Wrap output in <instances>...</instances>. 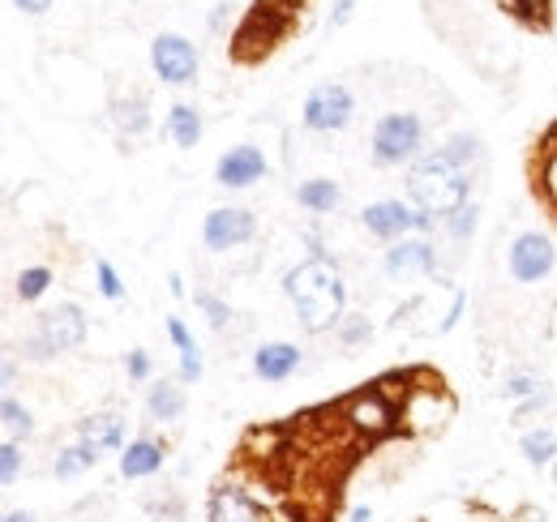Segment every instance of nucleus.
<instances>
[{
    "label": "nucleus",
    "mask_w": 557,
    "mask_h": 522,
    "mask_svg": "<svg viewBox=\"0 0 557 522\" xmlns=\"http://www.w3.org/2000/svg\"><path fill=\"white\" fill-rule=\"evenodd\" d=\"M283 291L292 296L296 313H300V326L305 330H326L344 318V278L339 270L326 258H309L300 261L296 270L283 274Z\"/></svg>",
    "instance_id": "f257e3e1"
},
{
    "label": "nucleus",
    "mask_w": 557,
    "mask_h": 522,
    "mask_svg": "<svg viewBox=\"0 0 557 522\" xmlns=\"http://www.w3.org/2000/svg\"><path fill=\"white\" fill-rule=\"evenodd\" d=\"M468 167L450 154V150H433L417 159V167L408 172V197L417 201V210L433 214H455L468 201Z\"/></svg>",
    "instance_id": "f03ea898"
},
{
    "label": "nucleus",
    "mask_w": 557,
    "mask_h": 522,
    "mask_svg": "<svg viewBox=\"0 0 557 522\" xmlns=\"http://www.w3.org/2000/svg\"><path fill=\"white\" fill-rule=\"evenodd\" d=\"M296 22V4L292 0H253V9L245 13V22L232 35V57L240 65H258L275 52L287 35V26Z\"/></svg>",
    "instance_id": "7ed1b4c3"
},
{
    "label": "nucleus",
    "mask_w": 557,
    "mask_h": 522,
    "mask_svg": "<svg viewBox=\"0 0 557 522\" xmlns=\"http://www.w3.org/2000/svg\"><path fill=\"white\" fill-rule=\"evenodd\" d=\"M86 338V318L77 304H57L48 313H39V326L26 338V356L30 360H48V356H61V351H73L82 347Z\"/></svg>",
    "instance_id": "20e7f679"
},
{
    "label": "nucleus",
    "mask_w": 557,
    "mask_h": 522,
    "mask_svg": "<svg viewBox=\"0 0 557 522\" xmlns=\"http://www.w3.org/2000/svg\"><path fill=\"white\" fill-rule=\"evenodd\" d=\"M420 116L412 112H391V116H382L377 121V129H373V159L382 163V167H395V163H404V159H412L420 150Z\"/></svg>",
    "instance_id": "39448f33"
},
{
    "label": "nucleus",
    "mask_w": 557,
    "mask_h": 522,
    "mask_svg": "<svg viewBox=\"0 0 557 522\" xmlns=\"http://www.w3.org/2000/svg\"><path fill=\"white\" fill-rule=\"evenodd\" d=\"M351 112H356V103H351L348 86H339V82H322V86L309 90V99H305V108H300V121H305L313 133H335L348 125Z\"/></svg>",
    "instance_id": "423d86ee"
},
{
    "label": "nucleus",
    "mask_w": 557,
    "mask_h": 522,
    "mask_svg": "<svg viewBox=\"0 0 557 522\" xmlns=\"http://www.w3.org/2000/svg\"><path fill=\"white\" fill-rule=\"evenodd\" d=\"M150 65L168 86H185V82L198 77V52L185 35H159L150 44Z\"/></svg>",
    "instance_id": "0eeeda50"
},
{
    "label": "nucleus",
    "mask_w": 557,
    "mask_h": 522,
    "mask_svg": "<svg viewBox=\"0 0 557 522\" xmlns=\"http://www.w3.org/2000/svg\"><path fill=\"white\" fill-rule=\"evenodd\" d=\"M253 232H258V223H253V214H249V210H240V206L210 210L207 223H202V240H207V249H214V253L240 249L245 240H253Z\"/></svg>",
    "instance_id": "6e6552de"
},
{
    "label": "nucleus",
    "mask_w": 557,
    "mask_h": 522,
    "mask_svg": "<svg viewBox=\"0 0 557 522\" xmlns=\"http://www.w3.org/2000/svg\"><path fill=\"white\" fill-rule=\"evenodd\" d=\"M360 223L382 240H404V232H424L429 227V214L404 206V201H373V206H364Z\"/></svg>",
    "instance_id": "1a4fd4ad"
},
{
    "label": "nucleus",
    "mask_w": 557,
    "mask_h": 522,
    "mask_svg": "<svg viewBox=\"0 0 557 522\" xmlns=\"http://www.w3.org/2000/svg\"><path fill=\"white\" fill-rule=\"evenodd\" d=\"M554 240L541 236V232H523L515 245H510V274L519 283H541L549 270H554Z\"/></svg>",
    "instance_id": "9d476101"
},
{
    "label": "nucleus",
    "mask_w": 557,
    "mask_h": 522,
    "mask_svg": "<svg viewBox=\"0 0 557 522\" xmlns=\"http://www.w3.org/2000/svg\"><path fill=\"white\" fill-rule=\"evenodd\" d=\"M344 420L356 433H364V442H377V437H386L395 428V407L377 390H364L344 407Z\"/></svg>",
    "instance_id": "9b49d317"
},
{
    "label": "nucleus",
    "mask_w": 557,
    "mask_h": 522,
    "mask_svg": "<svg viewBox=\"0 0 557 522\" xmlns=\"http://www.w3.org/2000/svg\"><path fill=\"white\" fill-rule=\"evenodd\" d=\"M262 176H267V159H262L258 146H232V150L214 163V181L227 185V189H245V185H253V181H262Z\"/></svg>",
    "instance_id": "f8f14e48"
},
{
    "label": "nucleus",
    "mask_w": 557,
    "mask_h": 522,
    "mask_svg": "<svg viewBox=\"0 0 557 522\" xmlns=\"http://www.w3.org/2000/svg\"><path fill=\"white\" fill-rule=\"evenodd\" d=\"M296 364H300V347H292V343H262L253 351V373L262 382H287L296 373Z\"/></svg>",
    "instance_id": "ddd939ff"
},
{
    "label": "nucleus",
    "mask_w": 557,
    "mask_h": 522,
    "mask_svg": "<svg viewBox=\"0 0 557 522\" xmlns=\"http://www.w3.org/2000/svg\"><path fill=\"white\" fill-rule=\"evenodd\" d=\"M433 245H424V240H399L395 249H386V274H395V278H404V274H433Z\"/></svg>",
    "instance_id": "4468645a"
},
{
    "label": "nucleus",
    "mask_w": 557,
    "mask_h": 522,
    "mask_svg": "<svg viewBox=\"0 0 557 522\" xmlns=\"http://www.w3.org/2000/svg\"><path fill=\"white\" fill-rule=\"evenodd\" d=\"M163 458H168V446H163V442L138 437V442H129L125 455H121V475H125V480H146V475H154V471L163 467Z\"/></svg>",
    "instance_id": "2eb2a0df"
},
{
    "label": "nucleus",
    "mask_w": 557,
    "mask_h": 522,
    "mask_svg": "<svg viewBox=\"0 0 557 522\" xmlns=\"http://www.w3.org/2000/svg\"><path fill=\"white\" fill-rule=\"evenodd\" d=\"M210 522H258V506L240 488H214L210 497Z\"/></svg>",
    "instance_id": "dca6fc26"
},
{
    "label": "nucleus",
    "mask_w": 557,
    "mask_h": 522,
    "mask_svg": "<svg viewBox=\"0 0 557 522\" xmlns=\"http://www.w3.org/2000/svg\"><path fill=\"white\" fill-rule=\"evenodd\" d=\"M77 433H82V442H86V446H95L99 455H103V450H121V446H125V428H121V420H116V415H86V420L77 424Z\"/></svg>",
    "instance_id": "f3484780"
},
{
    "label": "nucleus",
    "mask_w": 557,
    "mask_h": 522,
    "mask_svg": "<svg viewBox=\"0 0 557 522\" xmlns=\"http://www.w3.org/2000/svg\"><path fill=\"white\" fill-rule=\"evenodd\" d=\"M168 133H172V141H176L181 150H194L198 137H202V112H198L194 103H176V108L168 112Z\"/></svg>",
    "instance_id": "a211bd4d"
},
{
    "label": "nucleus",
    "mask_w": 557,
    "mask_h": 522,
    "mask_svg": "<svg viewBox=\"0 0 557 522\" xmlns=\"http://www.w3.org/2000/svg\"><path fill=\"white\" fill-rule=\"evenodd\" d=\"M146 411H150L154 420H181V411H185V394H181V386H172V382L150 386V394H146Z\"/></svg>",
    "instance_id": "6ab92c4d"
},
{
    "label": "nucleus",
    "mask_w": 557,
    "mask_h": 522,
    "mask_svg": "<svg viewBox=\"0 0 557 522\" xmlns=\"http://www.w3.org/2000/svg\"><path fill=\"white\" fill-rule=\"evenodd\" d=\"M296 201H300L305 210L331 214V210L339 206V185H335V181H305V185L296 189Z\"/></svg>",
    "instance_id": "aec40b11"
},
{
    "label": "nucleus",
    "mask_w": 557,
    "mask_h": 522,
    "mask_svg": "<svg viewBox=\"0 0 557 522\" xmlns=\"http://www.w3.org/2000/svg\"><path fill=\"white\" fill-rule=\"evenodd\" d=\"M95 462H99V450L86 446V442H77V446H70V450L57 455V475H61V480H77V475L90 471Z\"/></svg>",
    "instance_id": "412c9836"
},
{
    "label": "nucleus",
    "mask_w": 557,
    "mask_h": 522,
    "mask_svg": "<svg viewBox=\"0 0 557 522\" xmlns=\"http://www.w3.org/2000/svg\"><path fill=\"white\" fill-rule=\"evenodd\" d=\"M523 458L532 462V467H549L557 458V437L549 428H532V433H523Z\"/></svg>",
    "instance_id": "4be33fe9"
},
{
    "label": "nucleus",
    "mask_w": 557,
    "mask_h": 522,
    "mask_svg": "<svg viewBox=\"0 0 557 522\" xmlns=\"http://www.w3.org/2000/svg\"><path fill=\"white\" fill-rule=\"evenodd\" d=\"M48 283H52V270L48 265H30V270L17 274V296L22 300H39L48 291Z\"/></svg>",
    "instance_id": "5701e85b"
},
{
    "label": "nucleus",
    "mask_w": 557,
    "mask_h": 522,
    "mask_svg": "<svg viewBox=\"0 0 557 522\" xmlns=\"http://www.w3.org/2000/svg\"><path fill=\"white\" fill-rule=\"evenodd\" d=\"M116 125L125 133H141L150 125V116H146V103L141 99H125V103H116Z\"/></svg>",
    "instance_id": "b1692460"
},
{
    "label": "nucleus",
    "mask_w": 557,
    "mask_h": 522,
    "mask_svg": "<svg viewBox=\"0 0 557 522\" xmlns=\"http://www.w3.org/2000/svg\"><path fill=\"white\" fill-rule=\"evenodd\" d=\"M0 415H4V428H9V433H22V437L30 433V411H26V407H17L13 398H4V402H0Z\"/></svg>",
    "instance_id": "393cba45"
},
{
    "label": "nucleus",
    "mask_w": 557,
    "mask_h": 522,
    "mask_svg": "<svg viewBox=\"0 0 557 522\" xmlns=\"http://www.w3.org/2000/svg\"><path fill=\"white\" fill-rule=\"evenodd\" d=\"M17 471H22V446H17V442H4V446H0V480L13 484Z\"/></svg>",
    "instance_id": "a878e982"
},
{
    "label": "nucleus",
    "mask_w": 557,
    "mask_h": 522,
    "mask_svg": "<svg viewBox=\"0 0 557 522\" xmlns=\"http://www.w3.org/2000/svg\"><path fill=\"white\" fill-rule=\"evenodd\" d=\"M95 278H99V291L108 296V300H121V278H116V270H112V261H95Z\"/></svg>",
    "instance_id": "bb28decb"
},
{
    "label": "nucleus",
    "mask_w": 557,
    "mask_h": 522,
    "mask_svg": "<svg viewBox=\"0 0 557 522\" xmlns=\"http://www.w3.org/2000/svg\"><path fill=\"white\" fill-rule=\"evenodd\" d=\"M194 300H198V309H202V313L210 318V326H223V322L232 318V309H227V304H223L219 296H207V291H198Z\"/></svg>",
    "instance_id": "cd10ccee"
},
{
    "label": "nucleus",
    "mask_w": 557,
    "mask_h": 522,
    "mask_svg": "<svg viewBox=\"0 0 557 522\" xmlns=\"http://www.w3.org/2000/svg\"><path fill=\"white\" fill-rule=\"evenodd\" d=\"M476 214H481L476 206H463V210H455V214H450V232H455L459 240H463V236H472V232H476Z\"/></svg>",
    "instance_id": "c85d7f7f"
},
{
    "label": "nucleus",
    "mask_w": 557,
    "mask_h": 522,
    "mask_svg": "<svg viewBox=\"0 0 557 522\" xmlns=\"http://www.w3.org/2000/svg\"><path fill=\"white\" fill-rule=\"evenodd\" d=\"M536 386H541V382H536V377H528V373H519V377H510V382H506V386H502V394H506V398H536Z\"/></svg>",
    "instance_id": "c756f323"
},
{
    "label": "nucleus",
    "mask_w": 557,
    "mask_h": 522,
    "mask_svg": "<svg viewBox=\"0 0 557 522\" xmlns=\"http://www.w3.org/2000/svg\"><path fill=\"white\" fill-rule=\"evenodd\" d=\"M198 377H202V351L189 347V351H181V382H198Z\"/></svg>",
    "instance_id": "7c9ffc66"
},
{
    "label": "nucleus",
    "mask_w": 557,
    "mask_h": 522,
    "mask_svg": "<svg viewBox=\"0 0 557 522\" xmlns=\"http://www.w3.org/2000/svg\"><path fill=\"white\" fill-rule=\"evenodd\" d=\"M168 338H172V343H176L181 351H189V347H198V343H194V334L185 330V322H181V318H168Z\"/></svg>",
    "instance_id": "2f4dec72"
},
{
    "label": "nucleus",
    "mask_w": 557,
    "mask_h": 522,
    "mask_svg": "<svg viewBox=\"0 0 557 522\" xmlns=\"http://www.w3.org/2000/svg\"><path fill=\"white\" fill-rule=\"evenodd\" d=\"M446 150H450L459 163H463V159H476V137H455Z\"/></svg>",
    "instance_id": "473e14b6"
},
{
    "label": "nucleus",
    "mask_w": 557,
    "mask_h": 522,
    "mask_svg": "<svg viewBox=\"0 0 557 522\" xmlns=\"http://www.w3.org/2000/svg\"><path fill=\"white\" fill-rule=\"evenodd\" d=\"M146 373H150V356L138 347V351H129V377H134V382H141Z\"/></svg>",
    "instance_id": "72a5a7b5"
},
{
    "label": "nucleus",
    "mask_w": 557,
    "mask_h": 522,
    "mask_svg": "<svg viewBox=\"0 0 557 522\" xmlns=\"http://www.w3.org/2000/svg\"><path fill=\"white\" fill-rule=\"evenodd\" d=\"M351 9H356V0H339V4H335V13H331V22H335V26H344V22L351 17Z\"/></svg>",
    "instance_id": "f704fd0d"
},
{
    "label": "nucleus",
    "mask_w": 557,
    "mask_h": 522,
    "mask_svg": "<svg viewBox=\"0 0 557 522\" xmlns=\"http://www.w3.org/2000/svg\"><path fill=\"white\" fill-rule=\"evenodd\" d=\"M360 338H369V322H351L344 330V343H360Z\"/></svg>",
    "instance_id": "c9c22d12"
},
{
    "label": "nucleus",
    "mask_w": 557,
    "mask_h": 522,
    "mask_svg": "<svg viewBox=\"0 0 557 522\" xmlns=\"http://www.w3.org/2000/svg\"><path fill=\"white\" fill-rule=\"evenodd\" d=\"M22 13H44V9H52V0H13Z\"/></svg>",
    "instance_id": "e433bc0d"
},
{
    "label": "nucleus",
    "mask_w": 557,
    "mask_h": 522,
    "mask_svg": "<svg viewBox=\"0 0 557 522\" xmlns=\"http://www.w3.org/2000/svg\"><path fill=\"white\" fill-rule=\"evenodd\" d=\"M4 522H35V519H30V514H22V510H9V514H4Z\"/></svg>",
    "instance_id": "4c0bfd02"
},
{
    "label": "nucleus",
    "mask_w": 557,
    "mask_h": 522,
    "mask_svg": "<svg viewBox=\"0 0 557 522\" xmlns=\"http://www.w3.org/2000/svg\"><path fill=\"white\" fill-rule=\"evenodd\" d=\"M351 522H369V506H360V510H351Z\"/></svg>",
    "instance_id": "58836bf2"
},
{
    "label": "nucleus",
    "mask_w": 557,
    "mask_h": 522,
    "mask_svg": "<svg viewBox=\"0 0 557 522\" xmlns=\"http://www.w3.org/2000/svg\"><path fill=\"white\" fill-rule=\"evenodd\" d=\"M523 522H545V519H523Z\"/></svg>",
    "instance_id": "ea45409f"
}]
</instances>
